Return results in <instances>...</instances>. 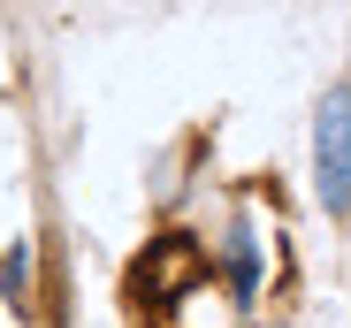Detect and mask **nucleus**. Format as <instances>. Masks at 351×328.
I'll list each match as a JSON object with an SVG mask.
<instances>
[{"mask_svg":"<svg viewBox=\"0 0 351 328\" xmlns=\"http://www.w3.org/2000/svg\"><path fill=\"white\" fill-rule=\"evenodd\" d=\"M313 168L328 214H351V92H328L321 123H313Z\"/></svg>","mask_w":351,"mask_h":328,"instance_id":"obj_1","label":"nucleus"},{"mask_svg":"<svg viewBox=\"0 0 351 328\" xmlns=\"http://www.w3.org/2000/svg\"><path fill=\"white\" fill-rule=\"evenodd\" d=\"M0 298H8L16 313L31 305V244H8V252H0Z\"/></svg>","mask_w":351,"mask_h":328,"instance_id":"obj_2","label":"nucleus"}]
</instances>
